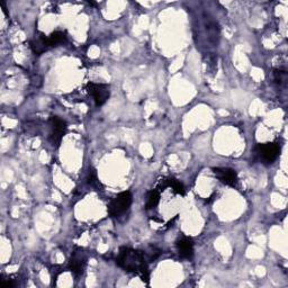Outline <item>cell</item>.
<instances>
[{
	"mask_svg": "<svg viewBox=\"0 0 288 288\" xmlns=\"http://www.w3.org/2000/svg\"><path fill=\"white\" fill-rule=\"evenodd\" d=\"M285 77H286V74L284 71H276L275 72V80H276V82H278V84H280V82L284 80Z\"/></svg>",
	"mask_w": 288,
	"mask_h": 288,
	"instance_id": "13",
	"label": "cell"
},
{
	"mask_svg": "<svg viewBox=\"0 0 288 288\" xmlns=\"http://www.w3.org/2000/svg\"><path fill=\"white\" fill-rule=\"evenodd\" d=\"M116 264L125 271L140 275L143 281L149 280V269L144 252L123 246L117 255Z\"/></svg>",
	"mask_w": 288,
	"mask_h": 288,
	"instance_id": "1",
	"label": "cell"
},
{
	"mask_svg": "<svg viewBox=\"0 0 288 288\" xmlns=\"http://www.w3.org/2000/svg\"><path fill=\"white\" fill-rule=\"evenodd\" d=\"M213 171L215 176L220 179L221 183L228 186L234 187L238 184V174H236L235 170L231 168H214Z\"/></svg>",
	"mask_w": 288,
	"mask_h": 288,
	"instance_id": "7",
	"label": "cell"
},
{
	"mask_svg": "<svg viewBox=\"0 0 288 288\" xmlns=\"http://www.w3.org/2000/svg\"><path fill=\"white\" fill-rule=\"evenodd\" d=\"M30 48H32L35 54H43L45 51H48L51 48L48 41V36H45L44 34H40L39 36H36L32 42H30Z\"/></svg>",
	"mask_w": 288,
	"mask_h": 288,
	"instance_id": "9",
	"label": "cell"
},
{
	"mask_svg": "<svg viewBox=\"0 0 288 288\" xmlns=\"http://www.w3.org/2000/svg\"><path fill=\"white\" fill-rule=\"evenodd\" d=\"M87 266V254L84 249L77 248L72 252L71 258L69 260V268L76 278L84 275Z\"/></svg>",
	"mask_w": 288,
	"mask_h": 288,
	"instance_id": "3",
	"label": "cell"
},
{
	"mask_svg": "<svg viewBox=\"0 0 288 288\" xmlns=\"http://www.w3.org/2000/svg\"><path fill=\"white\" fill-rule=\"evenodd\" d=\"M159 202H160V194H159L158 190H152V192L149 193L147 200V209L156 208Z\"/></svg>",
	"mask_w": 288,
	"mask_h": 288,
	"instance_id": "11",
	"label": "cell"
},
{
	"mask_svg": "<svg viewBox=\"0 0 288 288\" xmlns=\"http://www.w3.org/2000/svg\"><path fill=\"white\" fill-rule=\"evenodd\" d=\"M132 194L130 192L120 193L113 198V200L108 206V213L112 218H120L130 208L132 204Z\"/></svg>",
	"mask_w": 288,
	"mask_h": 288,
	"instance_id": "2",
	"label": "cell"
},
{
	"mask_svg": "<svg viewBox=\"0 0 288 288\" xmlns=\"http://www.w3.org/2000/svg\"><path fill=\"white\" fill-rule=\"evenodd\" d=\"M258 153L260 158L265 162H274L279 156V148L275 143H264L259 144Z\"/></svg>",
	"mask_w": 288,
	"mask_h": 288,
	"instance_id": "6",
	"label": "cell"
},
{
	"mask_svg": "<svg viewBox=\"0 0 288 288\" xmlns=\"http://www.w3.org/2000/svg\"><path fill=\"white\" fill-rule=\"evenodd\" d=\"M87 91H88L89 95L92 96L96 106L98 107L104 105L111 95L110 86L104 84H94V82H89L87 85Z\"/></svg>",
	"mask_w": 288,
	"mask_h": 288,
	"instance_id": "4",
	"label": "cell"
},
{
	"mask_svg": "<svg viewBox=\"0 0 288 288\" xmlns=\"http://www.w3.org/2000/svg\"><path fill=\"white\" fill-rule=\"evenodd\" d=\"M50 142L52 143L53 147H59L61 141H62V137L65 134L66 123L58 116H52L50 120Z\"/></svg>",
	"mask_w": 288,
	"mask_h": 288,
	"instance_id": "5",
	"label": "cell"
},
{
	"mask_svg": "<svg viewBox=\"0 0 288 288\" xmlns=\"http://www.w3.org/2000/svg\"><path fill=\"white\" fill-rule=\"evenodd\" d=\"M48 41H49V44L51 48H53V46L63 44L66 41V35L63 32H61V30H56V32L48 36Z\"/></svg>",
	"mask_w": 288,
	"mask_h": 288,
	"instance_id": "10",
	"label": "cell"
},
{
	"mask_svg": "<svg viewBox=\"0 0 288 288\" xmlns=\"http://www.w3.org/2000/svg\"><path fill=\"white\" fill-rule=\"evenodd\" d=\"M164 187H171L174 193L180 194V195H183L185 193V187L183 186V184L178 182L177 179H173V178L168 179L167 184L164 185Z\"/></svg>",
	"mask_w": 288,
	"mask_h": 288,
	"instance_id": "12",
	"label": "cell"
},
{
	"mask_svg": "<svg viewBox=\"0 0 288 288\" xmlns=\"http://www.w3.org/2000/svg\"><path fill=\"white\" fill-rule=\"evenodd\" d=\"M177 250L179 255L185 259L192 258L194 255V242L192 239L187 238V236H183L182 239H179L176 242Z\"/></svg>",
	"mask_w": 288,
	"mask_h": 288,
	"instance_id": "8",
	"label": "cell"
},
{
	"mask_svg": "<svg viewBox=\"0 0 288 288\" xmlns=\"http://www.w3.org/2000/svg\"><path fill=\"white\" fill-rule=\"evenodd\" d=\"M2 286L5 288H10V287H14L15 284L13 279L7 278V279H2Z\"/></svg>",
	"mask_w": 288,
	"mask_h": 288,
	"instance_id": "14",
	"label": "cell"
}]
</instances>
